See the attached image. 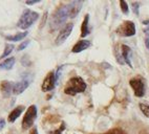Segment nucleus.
Masks as SVG:
<instances>
[{"label": "nucleus", "mask_w": 149, "mask_h": 134, "mask_svg": "<svg viewBox=\"0 0 149 134\" xmlns=\"http://www.w3.org/2000/svg\"><path fill=\"white\" fill-rule=\"evenodd\" d=\"M133 6H134V8H133V11H134V13L136 14V15H138L139 14V11H138V6H139V4L136 2H134L133 3Z\"/></svg>", "instance_id": "nucleus-25"}, {"label": "nucleus", "mask_w": 149, "mask_h": 134, "mask_svg": "<svg viewBox=\"0 0 149 134\" xmlns=\"http://www.w3.org/2000/svg\"><path fill=\"white\" fill-rule=\"evenodd\" d=\"M91 46V42L88 40H81L72 47V52L77 54V52H81V51L85 50Z\"/></svg>", "instance_id": "nucleus-12"}, {"label": "nucleus", "mask_w": 149, "mask_h": 134, "mask_svg": "<svg viewBox=\"0 0 149 134\" xmlns=\"http://www.w3.org/2000/svg\"><path fill=\"white\" fill-rule=\"evenodd\" d=\"M82 6H83V1H79V0L72 1V2L69 3V6H67V8H68V17H70V18L77 17L78 14L80 13Z\"/></svg>", "instance_id": "nucleus-9"}, {"label": "nucleus", "mask_w": 149, "mask_h": 134, "mask_svg": "<svg viewBox=\"0 0 149 134\" xmlns=\"http://www.w3.org/2000/svg\"><path fill=\"white\" fill-rule=\"evenodd\" d=\"M110 134H126V133L124 131H122V130H120V129H115Z\"/></svg>", "instance_id": "nucleus-22"}, {"label": "nucleus", "mask_w": 149, "mask_h": 134, "mask_svg": "<svg viewBox=\"0 0 149 134\" xmlns=\"http://www.w3.org/2000/svg\"><path fill=\"white\" fill-rule=\"evenodd\" d=\"M72 28H74V24H72V23H67V24H65V26L60 30L58 37H57V39H56L57 45H61L62 43L65 42V40H66L67 38L69 37V35L72 34Z\"/></svg>", "instance_id": "nucleus-7"}, {"label": "nucleus", "mask_w": 149, "mask_h": 134, "mask_svg": "<svg viewBox=\"0 0 149 134\" xmlns=\"http://www.w3.org/2000/svg\"><path fill=\"white\" fill-rule=\"evenodd\" d=\"M13 49H14V45H13V44H6V48H4V51H3L2 56H1V59H2V58H6V57H8V55H10L12 51H13Z\"/></svg>", "instance_id": "nucleus-18"}, {"label": "nucleus", "mask_w": 149, "mask_h": 134, "mask_svg": "<svg viewBox=\"0 0 149 134\" xmlns=\"http://www.w3.org/2000/svg\"><path fill=\"white\" fill-rule=\"evenodd\" d=\"M117 32L119 35L124 36V37H130V36H133L136 34V26L133 24V22L126 21L122 25L119 26V28L117 30Z\"/></svg>", "instance_id": "nucleus-5"}, {"label": "nucleus", "mask_w": 149, "mask_h": 134, "mask_svg": "<svg viewBox=\"0 0 149 134\" xmlns=\"http://www.w3.org/2000/svg\"><path fill=\"white\" fill-rule=\"evenodd\" d=\"M68 18V8L67 6H62L53 15L51 20L52 30H57L59 27H61L63 23H65L66 19Z\"/></svg>", "instance_id": "nucleus-2"}, {"label": "nucleus", "mask_w": 149, "mask_h": 134, "mask_svg": "<svg viewBox=\"0 0 149 134\" xmlns=\"http://www.w3.org/2000/svg\"><path fill=\"white\" fill-rule=\"evenodd\" d=\"M29 86V80H22L18 83L14 84L13 86V93L14 94H21L23 91H25V89Z\"/></svg>", "instance_id": "nucleus-11"}, {"label": "nucleus", "mask_w": 149, "mask_h": 134, "mask_svg": "<svg viewBox=\"0 0 149 134\" xmlns=\"http://www.w3.org/2000/svg\"><path fill=\"white\" fill-rule=\"evenodd\" d=\"M140 108H141V111L143 112V114L147 117H149V105L147 104H140Z\"/></svg>", "instance_id": "nucleus-19"}, {"label": "nucleus", "mask_w": 149, "mask_h": 134, "mask_svg": "<svg viewBox=\"0 0 149 134\" xmlns=\"http://www.w3.org/2000/svg\"><path fill=\"white\" fill-rule=\"evenodd\" d=\"M14 64H15V58H8V59H6V61L0 64V69H12Z\"/></svg>", "instance_id": "nucleus-16"}, {"label": "nucleus", "mask_w": 149, "mask_h": 134, "mask_svg": "<svg viewBox=\"0 0 149 134\" xmlns=\"http://www.w3.org/2000/svg\"><path fill=\"white\" fill-rule=\"evenodd\" d=\"M38 18H39V14L27 8L23 12V14L19 19L18 27H20L22 30H27L29 27H31L35 22L37 21Z\"/></svg>", "instance_id": "nucleus-3"}, {"label": "nucleus", "mask_w": 149, "mask_h": 134, "mask_svg": "<svg viewBox=\"0 0 149 134\" xmlns=\"http://www.w3.org/2000/svg\"><path fill=\"white\" fill-rule=\"evenodd\" d=\"M37 117V107L35 105H32L27 108L25 115L22 121V129L23 130H27L33 126L35 119Z\"/></svg>", "instance_id": "nucleus-4"}, {"label": "nucleus", "mask_w": 149, "mask_h": 134, "mask_svg": "<svg viewBox=\"0 0 149 134\" xmlns=\"http://www.w3.org/2000/svg\"><path fill=\"white\" fill-rule=\"evenodd\" d=\"M129 84L132 87L134 94L136 97H141L145 94V84H144V81L141 78L132 79V80L129 81Z\"/></svg>", "instance_id": "nucleus-6"}, {"label": "nucleus", "mask_w": 149, "mask_h": 134, "mask_svg": "<svg viewBox=\"0 0 149 134\" xmlns=\"http://www.w3.org/2000/svg\"><path fill=\"white\" fill-rule=\"evenodd\" d=\"M31 134H38V131H37V129L36 128H34L32 130V132H31Z\"/></svg>", "instance_id": "nucleus-26"}, {"label": "nucleus", "mask_w": 149, "mask_h": 134, "mask_svg": "<svg viewBox=\"0 0 149 134\" xmlns=\"http://www.w3.org/2000/svg\"><path fill=\"white\" fill-rule=\"evenodd\" d=\"M148 23H149V20H148V21H145V22H144V24H148Z\"/></svg>", "instance_id": "nucleus-28"}, {"label": "nucleus", "mask_w": 149, "mask_h": 134, "mask_svg": "<svg viewBox=\"0 0 149 134\" xmlns=\"http://www.w3.org/2000/svg\"><path fill=\"white\" fill-rule=\"evenodd\" d=\"M39 2V0H35V1H26V4L27 6H33V4H36V3Z\"/></svg>", "instance_id": "nucleus-24"}, {"label": "nucleus", "mask_w": 149, "mask_h": 134, "mask_svg": "<svg viewBox=\"0 0 149 134\" xmlns=\"http://www.w3.org/2000/svg\"><path fill=\"white\" fill-rule=\"evenodd\" d=\"M4 126H6V121L3 118H0V131L4 128Z\"/></svg>", "instance_id": "nucleus-23"}, {"label": "nucleus", "mask_w": 149, "mask_h": 134, "mask_svg": "<svg viewBox=\"0 0 149 134\" xmlns=\"http://www.w3.org/2000/svg\"><path fill=\"white\" fill-rule=\"evenodd\" d=\"M13 84L8 81H3L0 83V91L4 97H8L13 93Z\"/></svg>", "instance_id": "nucleus-10"}, {"label": "nucleus", "mask_w": 149, "mask_h": 134, "mask_svg": "<svg viewBox=\"0 0 149 134\" xmlns=\"http://www.w3.org/2000/svg\"><path fill=\"white\" fill-rule=\"evenodd\" d=\"M145 43H146V46L148 47V49H149V39H148V38L146 39V42H145Z\"/></svg>", "instance_id": "nucleus-27"}, {"label": "nucleus", "mask_w": 149, "mask_h": 134, "mask_svg": "<svg viewBox=\"0 0 149 134\" xmlns=\"http://www.w3.org/2000/svg\"><path fill=\"white\" fill-rule=\"evenodd\" d=\"M130 48L128 47L127 45H122L121 46V55H122L123 59H124V62L127 63V65H129L130 67L131 66V61H130Z\"/></svg>", "instance_id": "nucleus-14"}, {"label": "nucleus", "mask_w": 149, "mask_h": 134, "mask_svg": "<svg viewBox=\"0 0 149 134\" xmlns=\"http://www.w3.org/2000/svg\"><path fill=\"white\" fill-rule=\"evenodd\" d=\"M56 84V77H55V73L51 71L46 75V78L44 79L42 83V90L43 91H51L53 90Z\"/></svg>", "instance_id": "nucleus-8"}, {"label": "nucleus", "mask_w": 149, "mask_h": 134, "mask_svg": "<svg viewBox=\"0 0 149 134\" xmlns=\"http://www.w3.org/2000/svg\"><path fill=\"white\" fill-rule=\"evenodd\" d=\"M86 89V84L83 81L82 78L76 77V78H72L67 82V85L64 89V92L68 95H76L78 93H82L85 91Z\"/></svg>", "instance_id": "nucleus-1"}, {"label": "nucleus", "mask_w": 149, "mask_h": 134, "mask_svg": "<svg viewBox=\"0 0 149 134\" xmlns=\"http://www.w3.org/2000/svg\"><path fill=\"white\" fill-rule=\"evenodd\" d=\"M27 34H29L27 32H18V34H16V35H14V36H8V37H6V39H8V41H13V42H17V41H21V40H23L24 38H25V37L27 36Z\"/></svg>", "instance_id": "nucleus-17"}, {"label": "nucleus", "mask_w": 149, "mask_h": 134, "mask_svg": "<svg viewBox=\"0 0 149 134\" xmlns=\"http://www.w3.org/2000/svg\"><path fill=\"white\" fill-rule=\"evenodd\" d=\"M23 110H24V107H22V106H18V107H16L15 109L12 110V112L8 114V122H10V123H14L19 116L21 115V113L23 112Z\"/></svg>", "instance_id": "nucleus-13"}, {"label": "nucleus", "mask_w": 149, "mask_h": 134, "mask_svg": "<svg viewBox=\"0 0 149 134\" xmlns=\"http://www.w3.org/2000/svg\"><path fill=\"white\" fill-rule=\"evenodd\" d=\"M88 21H89V16L86 15L84 20H83L82 27H81V37L84 38L89 34V28H88Z\"/></svg>", "instance_id": "nucleus-15"}, {"label": "nucleus", "mask_w": 149, "mask_h": 134, "mask_svg": "<svg viewBox=\"0 0 149 134\" xmlns=\"http://www.w3.org/2000/svg\"><path fill=\"white\" fill-rule=\"evenodd\" d=\"M29 44V41H24V42H22L20 45L18 46V50L19 51H21L23 50V49H25L27 47V45Z\"/></svg>", "instance_id": "nucleus-21"}, {"label": "nucleus", "mask_w": 149, "mask_h": 134, "mask_svg": "<svg viewBox=\"0 0 149 134\" xmlns=\"http://www.w3.org/2000/svg\"><path fill=\"white\" fill-rule=\"evenodd\" d=\"M120 6H121V10L124 14H128L129 12V8H128V6H127V2L124 1V0H121L120 1Z\"/></svg>", "instance_id": "nucleus-20"}]
</instances>
